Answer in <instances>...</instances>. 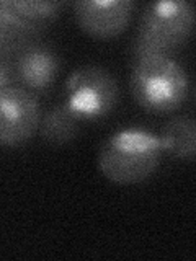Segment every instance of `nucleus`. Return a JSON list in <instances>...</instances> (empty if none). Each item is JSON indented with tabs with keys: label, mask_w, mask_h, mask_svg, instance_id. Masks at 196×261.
Here are the masks:
<instances>
[{
	"label": "nucleus",
	"mask_w": 196,
	"mask_h": 261,
	"mask_svg": "<svg viewBox=\"0 0 196 261\" xmlns=\"http://www.w3.org/2000/svg\"><path fill=\"white\" fill-rule=\"evenodd\" d=\"M162 153L157 134L144 127H125L103 142L98 153V168L106 179L116 185H137L154 175Z\"/></svg>",
	"instance_id": "1"
},
{
	"label": "nucleus",
	"mask_w": 196,
	"mask_h": 261,
	"mask_svg": "<svg viewBox=\"0 0 196 261\" xmlns=\"http://www.w3.org/2000/svg\"><path fill=\"white\" fill-rule=\"evenodd\" d=\"M129 87L136 103L151 113H170L190 95V77L178 61L165 54L137 57Z\"/></svg>",
	"instance_id": "2"
},
{
	"label": "nucleus",
	"mask_w": 196,
	"mask_h": 261,
	"mask_svg": "<svg viewBox=\"0 0 196 261\" xmlns=\"http://www.w3.org/2000/svg\"><path fill=\"white\" fill-rule=\"evenodd\" d=\"M194 30V7L188 0H155L144 7L134 41L136 57L165 54L183 46Z\"/></svg>",
	"instance_id": "3"
},
{
	"label": "nucleus",
	"mask_w": 196,
	"mask_h": 261,
	"mask_svg": "<svg viewBox=\"0 0 196 261\" xmlns=\"http://www.w3.org/2000/svg\"><path fill=\"white\" fill-rule=\"evenodd\" d=\"M65 106L82 121L105 118L118 103L116 79L100 65H85L74 70L65 82Z\"/></svg>",
	"instance_id": "4"
},
{
	"label": "nucleus",
	"mask_w": 196,
	"mask_h": 261,
	"mask_svg": "<svg viewBox=\"0 0 196 261\" xmlns=\"http://www.w3.org/2000/svg\"><path fill=\"white\" fill-rule=\"evenodd\" d=\"M64 5L57 0H0V54L23 49L57 18Z\"/></svg>",
	"instance_id": "5"
},
{
	"label": "nucleus",
	"mask_w": 196,
	"mask_h": 261,
	"mask_svg": "<svg viewBox=\"0 0 196 261\" xmlns=\"http://www.w3.org/2000/svg\"><path fill=\"white\" fill-rule=\"evenodd\" d=\"M41 121L38 98L16 85L0 88V145H21L36 134Z\"/></svg>",
	"instance_id": "6"
},
{
	"label": "nucleus",
	"mask_w": 196,
	"mask_h": 261,
	"mask_svg": "<svg viewBox=\"0 0 196 261\" xmlns=\"http://www.w3.org/2000/svg\"><path fill=\"white\" fill-rule=\"evenodd\" d=\"M74 16L87 35L98 39H111L128 28L134 0H77L72 4Z\"/></svg>",
	"instance_id": "7"
},
{
	"label": "nucleus",
	"mask_w": 196,
	"mask_h": 261,
	"mask_svg": "<svg viewBox=\"0 0 196 261\" xmlns=\"http://www.w3.org/2000/svg\"><path fill=\"white\" fill-rule=\"evenodd\" d=\"M59 57L49 46H24L15 62V75L23 88L33 92H44L54 84L59 73Z\"/></svg>",
	"instance_id": "8"
},
{
	"label": "nucleus",
	"mask_w": 196,
	"mask_h": 261,
	"mask_svg": "<svg viewBox=\"0 0 196 261\" xmlns=\"http://www.w3.org/2000/svg\"><path fill=\"white\" fill-rule=\"evenodd\" d=\"M163 152L175 159L191 162L196 153V122L190 116H177L163 126L159 134Z\"/></svg>",
	"instance_id": "9"
},
{
	"label": "nucleus",
	"mask_w": 196,
	"mask_h": 261,
	"mask_svg": "<svg viewBox=\"0 0 196 261\" xmlns=\"http://www.w3.org/2000/svg\"><path fill=\"white\" fill-rule=\"evenodd\" d=\"M80 119L65 105H57L49 110L39 121V134L47 144H69L79 134Z\"/></svg>",
	"instance_id": "10"
},
{
	"label": "nucleus",
	"mask_w": 196,
	"mask_h": 261,
	"mask_svg": "<svg viewBox=\"0 0 196 261\" xmlns=\"http://www.w3.org/2000/svg\"><path fill=\"white\" fill-rule=\"evenodd\" d=\"M10 85V72H8L7 65L0 61V88Z\"/></svg>",
	"instance_id": "11"
}]
</instances>
